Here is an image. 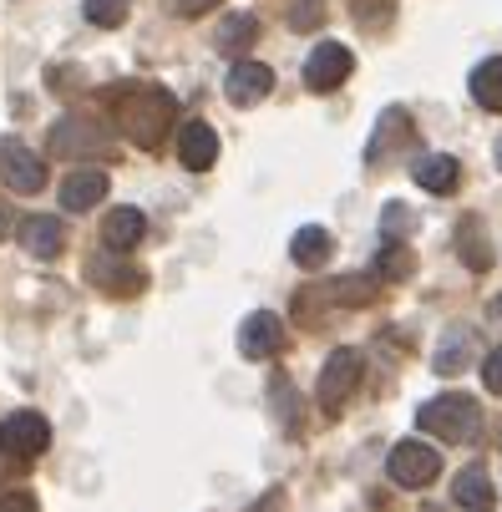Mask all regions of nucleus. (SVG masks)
<instances>
[{
	"mask_svg": "<svg viewBox=\"0 0 502 512\" xmlns=\"http://www.w3.org/2000/svg\"><path fill=\"white\" fill-rule=\"evenodd\" d=\"M117 122L137 148H158V142L168 137V127L178 122V102L163 87H137V92H127L117 102Z\"/></svg>",
	"mask_w": 502,
	"mask_h": 512,
	"instance_id": "1",
	"label": "nucleus"
},
{
	"mask_svg": "<svg viewBox=\"0 0 502 512\" xmlns=\"http://www.w3.org/2000/svg\"><path fill=\"white\" fill-rule=\"evenodd\" d=\"M416 426L437 442H472L482 431V406L472 396H432L416 406Z\"/></svg>",
	"mask_w": 502,
	"mask_h": 512,
	"instance_id": "2",
	"label": "nucleus"
},
{
	"mask_svg": "<svg viewBox=\"0 0 502 512\" xmlns=\"http://www.w3.org/2000/svg\"><path fill=\"white\" fill-rule=\"evenodd\" d=\"M386 472H391L396 487H426V482H437L442 457H437V447H426V442H416V436H411V442H396L391 447Z\"/></svg>",
	"mask_w": 502,
	"mask_h": 512,
	"instance_id": "3",
	"label": "nucleus"
},
{
	"mask_svg": "<svg viewBox=\"0 0 502 512\" xmlns=\"http://www.w3.org/2000/svg\"><path fill=\"white\" fill-rule=\"evenodd\" d=\"M355 386H361V355H355V350H330L325 371H320V386H315L320 406L335 416V411L355 396Z\"/></svg>",
	"mask_w": 502,
	"mask_h": 512,
	"instance_id": "4",
	"label": "nucleus"
},
{
	"mask_svg": "<svg viewBox=\"0 0 502 512\" xmlns=\"http://www.w3.org/2000/svg\"><path fill=\"white\" fill-rule=\"evenodd\" d=\"M0 183L11 193H41L46 188V163L16 137H0Z\"/></svg>",
	"mask_w": 502,
	"mask_h": 512,
	"instance_id": "5",
	"label": "nucleus"
},
{
	"mask_svg": "<svg viewBox=\"0 0 502 512\" xmlns=\"http://www.w3.org/2000/svg\"><path fill=\"white\" fill-rule=\"evenodd\" d=\"M355 71V56H350V46H340V41H320L315 51H310V61H305V82H310V92H335L345 77Z\"/></svg>",
	"mask_w": 502,
	"mask_h": 512,
	"instance_id": "6",
	"label": "nucleus"
},
{
	"mask_svg": "<svg viewBox=\"0 0 502 512\" xmlns=\"http://www.w3.org/2000/svg\"><path fill=\"white\" fill-rule=\"evenodd\" d=\"M284 340H290V330H284V320L269 315V310H259L239 325V355L244 360H274L284 350Z\"/></svg>",
	"mask_w": 502,
	"mask_h": 512,
	"instance_id": "7",
	"label": "nucleus"
},
{
	"mask_svg": "<svg viewBox=\"0 0 502 512\" xmlns=\"http://www.w3.org/2000/svg\"><path fill=\"white\" fill-rule=\"evenodd\" d=\"M224 92H229L234 107H259V102L274 92V71H269L264 61H234Z\"/></svg>",
	"mask_w": 502,
	"mask_h": 512,
	"instance_id": "8",
	"label": "nucleus"
},
{
	"mask_svg": "<svg viewBox=\"0 0 502 512\" xmlns=\"http://www.w3.org/2000/svg\"><path fill=\"white\" fill-rule=\"evenodd\" d=\"M178 163L193 168V173H208L213 163H219V132H213L208 122H183L178 127Z\"/></svg>",
	"mask_w": 502,
	"mask_h": 512,
	"instance_id": "9",
	"label": "nucleus"
},
{
	"mask_svg": "<svg viewBox=\"0 0 502 512\" xmlns=\"http://www.w3.org/2000/svg\"><path fill=\"white\" fill-rule=\"evenodd\" d=\"M6 447L21 452V457H41V452L51 447V426H46V416H41V411H16V416L6 421Z\"/></svg>",
	"mask_w": 502,
	"mask_h": 512,
	"instance_id": "10",
	"label": "nucleus"
},
{
	"mask_svg": "<svg viewBox=\"0 0 502 512\" xmlns=\"http://www.w3.org/2000/svg\"><path fill=\"white\" fill-rule=\"evenodd\" d=\"M142 234H148V218H142L137 208H112L107 224H102V244L107 254H132L142 244Z\"/></svg>",
	"mask_w": 502,
	"mask_h": 512,
	"instance_id": "11",
	"label": "nucleus"
},
{
	"mask_svg": "<svg viewBox=\"0 0 502 512\" xmlns=\"http://www.w3.org/2000/svg\"><path fill=\"white\" fill-rule=\"evenodd\" d=\"M452 497H457V507H467V512H487V507L497 502V487H492L487 467H482V462H472V467H462V472H457Z\"/></svg>",
	"mask_w": 502,
	"mask_h": 512,
	"instance_id": "12",
	"label": "nucleus"
},
{
	"mask_svg": "<svg viewBox=\"0 0 502 512\" xmlns=\"http://www.w3.org/2000/svg\"><path fill=\"white\" fill-rule=\"evenodd\" d=\"M102 198H107V173H97V168L71 173V178L61 183V208H66V213H87V208H97Z\"/></svg>",
	"mask_w": 502,
	"mask_h": 512,
	"instance_id": "13",
	"label": "nucleus"
},
{
	"mask_svg": "<svg viewBox=\"0 0 502 512\" xmlns=\"http://www.w3.org/2000/svg\"><path fill=\"white\" fill-rule=\"evenodd\" d=\"M411 178H416L426 193H452V188H457V178H462V163H457V158H447V153H426V158H416V163H411Z\"/></svg>",
	"mask_w": 502,
	"mask_h": 512,
	"instance_id": "14",
	"label": "nucleus"
},
{
	"mask_svg": "<svg viewBox=\"0 0 502 512\" xmlns=\"http://www.w3.org/2000/svg\"><path fill=\"white\" fill-rule=\"evenodd\" d=\"M21 244H26L36 259H56V254L66 249V229L56 224L51 213H36V218H26V224H21Z\"/></svg>",
	"mask_w": 502,
	"mask_h": 512,
	"instance_id": "15",
	"label": "nucleus"
},
{
	"mask_svg": "<svg viewBox=\"0 0 502 512\" xmlns=\"http://www.w3.org/2000/svg\"><path fill=\"white\" fill-rule=\"evenodd\" d=\"M290 259H295L300 269H325V264H330V234H325L320 224H305V229L290 239Z\"/></svg>",
	"mask_w": 502,
	"mask_h": 512,
	"instance_id": "16",
	"label": "nucleus"
},
{
	"mask_svg": "<svg viewBox=\"0 0 502 512\" xmlns=\"http://www.w3.org/2000/svg\"><path fill=\"white\" fill-rule=\"evenodd\" d=\"M472 97H477V107H487V112H502V56H487L477 71H472Z\"/></svg>",
	"mask_w": 502,
	"mask_h": 512,
	"instance_id": "17",
	"label": "nucleus"
},
{
	"mask_svg": "<svg viewBox=\"0 0 502 512\" xmlns=\"http://www.w3.org/2000/svg\"><path fill=\"white\" fill-rule=\"evenodd\" d=\"M107 295H137L142 289V269H127V264H112V259H92V269H87Z\"/></svg>",
	"mask_w": 502,
	"mask_h": 512,
	"instance_id": "18",
	"label": "nucleus"
},
{
	"mask_svg": "<svg viewBox=\"0 0 502 512\" xmlns=\"http://www.w3.org/2000/svg\"><path fill=\"white\" fill-rule=\"evenodd\" d=\"M467 355H472V335H467V330H452V335L442 340V350L432 355V371H437V376H457Z\"/></svg>",
	"mask_w": 502,
	"mask_h": 512,
	"instance_id": "19",
	"label": "nucleus"
},
{
	"mask_svg": "<svg viewBox=\"0 0 502 512\" xmlns=\"http://www.w3.org/2000/svg\"><path fill=\"white\" fill-rule=\"evenodd\" d=\"M406 274H411V254H406V244L386 239V244H381V254H376V279H381V284H391V279H406Z\"/></svg>",
	"mask_w": 502,
	"mask_h": 512,
	"instance_id": "20",
	"label": "nucleus"
},
{
	"mask_svg": "<svg viewBox=\"0 0 502 512\" xmlns=\"http://www.w3.org/2000/svg\"><path fill=\"white\" fill-rule=\"evenodd\" d=\"M249 36H259V21H254V16H229V21L219 26V46H224V51L249 46Z\"/></svg>",
	"mask_w": 502,
	"mask_h": 512,
	"instance_id": "21",
	"label": "nucleus"
},
{
	"mask_svg": "<svg viewBox=\"0 0 502 512\" xmlns=\"http://www.w3.org/2000/svg\"><path fill=\"white\" fill-rule=\"evenodd\" d=\"M82 11H87V21L92 26H122L127 21V0H82Z\"/></svg>",
	"mask_w": 502,
	"mask_h": 512,
	"instance_id": "22",
	"label": "nucleus"
},
{
	"mask_svg": "<svg viewBox=\"0 0 502 512\" xmlns=\"http://www.w3.org/2000/svg\"><path fill=\"white\" fill-rule=\"evenodd\" d=\"M325 21V6H320V0H300V6L290 11V26L295 31H310V26H320Z\"/></svg>",
	"mask_w": 502,
	"mask_h": 512,
	"instance_id": "23",
	"label": "nucleus"
},
{
	"mask_svg": "<svg viewBox=\"0 0 502 512\" xmlns=\"http://www.w3.org/2000/svg\"><path fill=\"white\" fill-rule=\"evenodd\" d=\"M467 259H472V269H487L492 264V254L482 249V224H477V218L467 224Z\"/></svg>",
	"mask_w": 502,
	"mask_h": 512,
	"instance_id": "24",
	"label": "nucleus"
},
{
	"mask_svg": "<svg viewBox=\"0 0 502 512\" xmlns=\"http://www.w3.org/2000/svg\"><path fill=\"white\" fill-rule=\"evenodd\" d=\"M482 386H487L492 396H502V345L482 360Z\"/></svg>",
	"mask_w": 502,
	"mask_h": 512,
	"instance_id": "25",
	"label": "nucleus"
},
{
	"mask_svg": "<svg viewBox=\"0 0 502 512\" xmlns=\"http://www.w3.org/2000/svg\"><path fill=\"white\" fill-rule=\"evenodd\" d=\"M0 512H41L26 492H11V497H0Z\"/></svg>",
	"mask_w": 502,
	"mask_h": 512,
	"instance_id": "26",
	"label": "nucleus"
},
{
	"mask_svg": "<svg viewBox=\"0 0 502 512\" xmlns=\"http://www.w3.org/2000/svg\"><path fill=\"white\" fill-rule=\"evenodd\" d=\"M219 0H173V11L178 16H203V11H213Z\"/></svg>",
	"mask_w": 502,
	"mask_h": 512,
	"instance_id": "27",
	"label": "nucleus"
},
{
	"mask_svg": "<svg viewBox=\"0 0 502 512\" xmlns=\"http://www.w3.org/2000/svg\"><path fill=\"white\" fill-rule=\"evenodd\" d=\"M386 229H406V208H386Z\"/></svg>",
	"mask_w": 502,
	"mask_h": 512,
	"instance_id": "28",
	"label": "nucleus"
},
{
	"mask_svg": "<svg viewBox=\"0 0 502 512\" xmlns=\"http://www.w3.org/2000/svg\"><path fill=\"white\" fill-rule=\"evenodd\" d=\"M497 168H502V137H497Z\"/></svg>",
	"mask_w": 502,
	"mask_h": 512,
	"instance_id": "29",
	"label": "nucleus"
},
{
	"mask_svg": "<svg viewBox=\"0 0 502 512\" xmlns=\"http://www.w3.org/2000/svg\"><path fill=\"white\" fill-rule=\"evenodd\" d=\"M0 442H6V426H0Z\"/></svg>",
	"mask_w": 502,
	"mask_h": 512,
	"instance_id": "30",
	"label": "nucleus"
}]
</instances>
